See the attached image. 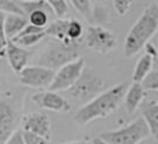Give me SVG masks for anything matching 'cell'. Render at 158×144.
I'll list each match as a JSON object with an SVG mask.
<instances>
[{
  "mask_svg": "<svg viewBox=\"0 0 158 144\" xmlns=\"http://www.w3.org/2000/svg\"><path fill=\"white\" fill-rule=\"evenodd\" d=\"M144 90L148 91H158V70H152L146 79L142 81Z\"/></svg>",
  "mask_w": 158,
  "mask_h": 144,
  "instance_id": "603a6c76",
  "label": "cell"
},
{
  "mask_svg": "<svg viewBox=\"0 0 158 144\" xmlns=\"http://www.w3.org/2000/svg\"><path fill=\"white\" fill-rule=\"evenodd\" d=\"M22 94L23 91L20 90H7L0 95V144H5L22 123Z\"/></svg>",
  "mask_w": 158,
  "mask_h": 144,
  "instance_id": "3957f363",
  "label": "cell"
},
{
  "mask_svg": "<svg viewBox=\"0 0 158 144\" xmlns=\"http://www.w3.org/2000/svg\"><path fill=\"white\" fill-rule=\"evenodd\" d=\"M148 135H151V130L143 117H138L130 124L110 130L104 132L99 137L110 144H139Z\"/></svg>",
  "mask_w": 158,
  "mask_h": 144,
  "instance_id": "8992f818",
  "label": "cell"
},
{
  "mask_svg": "<svg viewBox=\"0 0 158 144\" xmlns=\"http://www.w3.org/2000/svg\"><path fill=\"white\" fill-rule=\"evenodd\" d=\"M44 36H47L46 31L41 32V33H35V34H25V36H17L12 39V42H15L16 44L23 47V48H28L32 47L35 44H37L38 42H41Z\"/></svg>",
  "mask_w": 158,
  "mask_h": 144,
  "instance_id": "ffe728a7",
  "label": "cell"
},
{
  "mask_svg": "<svg viewBox=\"0 0 158 144\" xmlns=\"http://www.w3.org/2000/svg\"><path fill=\"white\" fill-rule=\"evenodd\" d=\"M127 90V82H122L110 87L106 91H102L100 95H98L86 105H83L75 112L74 121L80 126H85L94 119L110 116L125 100Z\"/></svg>",
  "mask_w": 158,
  "mask_h": 144,
  "instance_id": "6da1fadb",
  "label": "cell"
},
{
  "mask_svg": "<svg viewBox=\"0 0 158 144\" xmlns=\"http://www.w3.org/2000/svg\"><path fill=\"white\" fill-rule=\"evenodd\" d=\"M63 144H93V143L88 142V140H74V142H68V143H63Z\"/></svg>",
  "mask_w": 158,
  "mask_h": 144,
  "instance_id": "83f0119b",
  "label": "cell"
},
{
  "mask_svg": "<svg viewBox=\"0 0 158 144\" xmlns=\"http://www.w3.org/2000/svg\"><path fill=\"white\" fill-rule=\"evenodd\" d=\"M32 102H35V105H37L41 108L44 110H49V111H54V112H69L70 111V105L69 102L60 96L59 94H57L56 91H42V92H36L32 95L31 97Z\"/></svg>",
  "mask_w": 158,
  "mask_h": 144,
  "instance_id": "8fae6325",
  "label": "cell"
},
{
  "mask_svg": "<svg viewBox=\"0 0 158 144\" xmlns=\"http://www.w3.org/2000/svg\"><path fill=\"white\" fill-rule=\"evenodd\" d=\"M30 1H36V0H19V2H30Z\"/></svg>",
  "mask_w": 158,
  "mask_h": 144,
  "instance_id": "f1b7e54d",
  "label": "cell"
},
{
  "mask_svg": "<svg viewBox=\"0 0 158 144\" xmlns=\"http://www.w3.org/2000/svg\"><path fill=\"white\" fill-rule=\"evenodd\" d=\"M84 41L86 47L96 53H109L116 47V37L114 33L100 25H91L85 30Z\"/></svg>",
  "mask_w": 158,
  "mask_h": 144,
  "instance_id": "52a82bcc",
  "label": "cell"
},
{
  "mask_svg": "<svg viewBox=\"0 0 158 144\" xmlns=\"http://www.w3.org/2000/svg\"><path fill=\"white\" fill-rule=\"evenodd\" d=\"M22 129L38 134L47 140L51 139V122L46 113L43 112H32L23 116L22 118Z\"/></svg>",
  "mask_w": 158,
  "mask_h": 144,
  "instance_id": "7c38bea8",
  "label": "cell"
},
{
  "mask_svg": "<svg viewBox=\"0 0 158 144\" xmlns=\"http://www.w3.org/2000/svg\"><path fill=\"white\" fill-rule=\"evenodd\" d=\"M31 55H32V53L30 50H27L26 48L16 44L12 41H9L7 42L6 58H7V62L10 64V68L17 75L27 66Z\"/></svg>",
  "mask_w": 158,
  "mask_h": 144,
  "instance_id": "4fadbf2b",
  "label": "cell"
},
{
  "mask_svg": "<svg viewBox=\"0 0 158 144\" xmlns=\"http://www.w3.org/2000/svg\"><path fill=\"white\" fill-rule=\"evenodd\" d=\"M91 143H93V144H110L109 142L104 140V139H102V138H100V137H98V138H94Z\"/></svg>",
  "mask_w": 158,
  "mask_h": 144,
  "instance_id": "4316f807",
  "label": "cell"
},
{
  "mask_svg": "<svg viewBox=\"0 0 158 144\" xmlns=\"http://www.w3.org/2000/svg\"><path fill=\"white\" fill-rule=\"evenodd\" d=\"M28 23V18L26 16L7 15L1 12V57H6L7 42L17 37Z\"/></svg>",
  "mask_w": 158,
  "mask_h": 144,
  "instance_id": "30bf717a",
  "label": "cell"
},
{
  "mask_svg": "<svg viewBox=\"0 0 158 144\" xmlns=\"http://www.w3.org/2000/svg\"><path fill=\"white\" fill-rule=\"evenodd\" d=\"M146 96V90L142 82H132L125 96V108L128 113H133L138 107H141Z\"/></svg>",
  "mask_w": 158,
  "mask_h": 144,
  "instance_id": "9a60e30c",
  "label": "cell"
},
{
  "mask_svg": "<svg viewBox=\"0 0 158 144\" xmlns=\"http://www.w3.org/2000/svg\"><path fill=\"white\" fill-rule=\"evenodd\" d=\"M154 58L147 53H144L138 62L136 63L135 70H133V75H132V80L133 82H142L146 76L152 71V65H153Z\"/></svg>",
  "mask_w": 158,
  "mask_h": 144,
  "instance_id": "e0dca14e",
  "label": "cell"
},
{
  "mask_svg": "<svg viewBox=\"0 0 158 144\" xmlns=\"http://www.w3.org/2000/svg\"><path fill=\"white\" fill-rule=\"evenodd\" d=\"M68 26H69V18H58L47 26L46 33L47 36L52 37L54 41H58L68 46H73L68 38Z\"/></svg>",
  "mask_w": 158,
  "mask_h": 144,
  "instance_id": "2e32d148",
  "label": "cell"
},
{
  "mask_svg": "<svg viewBox=\"0 0 158 144\" xmlns=\"http://www.w3.org/2000/svg\"><path fill=\"white\" fill-rule=\"evenodd\" d=\"M158 31V4H149L133 23L123 42L125 57H133L146 47L152 36Z\"/></svg>",
  "mask_w": 158,
  "mask_h": 144,
  "instance_id": "7a4b0ae2",
  "label": "cell"
},
{
  "mask_svg": "<svg viewBox=\"0 0 158 144\" xmlns=\"http://www.w3.org/2000/svg\"><path fill=\"white\" fill-rule=\"evenodd\" d=\"M104 80L99 73L91 68H85L77 82L68 90L69 96L81 105H86L102 92Z\"/></svg>",
  "mask_w": 158,
  "mask_h": 144,
  "instance_id": "5b68a950",
  "label": "cell"
},
{
  "mask_svg": "<svg viewBox=\"0 0 158 144\" xmlns=\"http://www.w3.org/2000/svg\"><path fill=\"white\" fill-rule=\"evenodd\" d=\"M54 75H56V71L49 68L41 66V65H30V66H26L19 74V79H20V82L25 86L44 89L51 86V84L53 82Z\"/></svg>",
  "mask_w": 158,
  "mask_h": 144,
  "instance_id": "9c48e42d",
  "label": "cell"
},
{
  "mask_svg": "<svg viewBox=\"0 0 158 144\" xmlns=\"http://www.w3.org/2000/svg\"><path fill=\"white\" fill-rule=\"evenodd\" d=\"M141 117L146 121L149 127L151 135L158 142V98H151L142 102L141 107Z\"/></svg>",
  "mask_w": 158,
  "mask_h": 144,
  "instance_id": "5bb4252c",
  "label": "cell"
},
{
  "mask_svg": "<svg viewBox=\"0 0 158 144\" xmlns=\"http://www.w3.org/2000/svg\"><path fill=\"white\" fill-rule=\"evenodd\" d=\"M74 9L86 20L93 22L94 16V5L91 4V0H70Z\"/></svg>",
  "mask_w": 158,
  "mask_h": 144,
  "instance_id": "d6986e66",
  "label": "cell"
},
{
  "mask_svg": "<svg viewBox=\"0 0 158 144\" xmlns=\"http://www.w3.org/2000/svg\"><path fill=\"white\" fill-rule=\"evenodd\" d=\"M0 10H1L2 14H7V15H21V16H26V14H25L21 4L17 2V1H15V0H0Z\"/></svg>",
  "mask_w": 158,
  "mask_h": 144,
  "instance_id": "44dd1931",
  "label": "cell"
},
{
  "mask_svg": "<svg viewBox=\"0 0 158 144\" xmlns=\"http://www.w3.org/2000/svg\"><path fill=\"white\" fill-rule=\"evenodd\" d=\"M5 144H26L25 143V138H23V132L22 129H17L15 130L10 138L5 142Z\"/></svg>",
  "mask_w": 158,
  "mask_h": 144,
  "instance_id": "484cf974",
  "label": "cell"
},
{
  "mask_svg": "<svg viewBox=\"0 0 158 144\" xmlns=\"http://www.w3.org/2000/svg\"><path fill=\"white\" fill-rule=\"evenodd\" d=\"M133 0H112V6L118 15H125L131 7Z\"/></svg>",
  "mask_w": 158,
  "mask_h": 144,
  "instance_id": "d4e9b609",
  "label": "cell"
},
{
  "mask_svg": "<svg viewBox=\"0 0 158 144\" xmlns=\"http://www.w3.org/2000/svg\"><path fill=\"white\" fill-rule=\"evenodd\" d=\"M22 132H23V138H25L26 144H48V140L38 134H35V133H31L23 129Z\"/></svg>",
  "mask_w": 158,
  "mask_h": 144,
  "instance_id": "cb8c5ba5",
  "label": "cell"
},
{
  "mask_svg": "<svg viewBox=\"0 0 158 144\" xmlns=\"http://www.w3.org/2000/svg\"><path fill=\"white\" fill-rule=\"evenodd\" d=\"M51 12H53V11L52 10H47V9H37V10H33L27 16L28 22L31 25H33V26H37V27H41V28H47Z\"/></svg>",
  "mask_w": 158,
  "mask_h": 144,
  "instance_id": "ac0fdd59",
  "label": "cell"
},
{
  "mask_svg": "<svg viewBox=\"0 0 158 144\" xmlns=\"http://www.w3.org/2000/svg\"><path fill=\"white\" fill-rule=\"evenodd\" d=\"M80 44L68 46L54 41L48 43V46L33 59L35 65H41L49 68L54 71L64 66L65 64L80 58Z\"/></svg>",
  "mask_w": 158,
  "mask_h": 144,
  "instance_id": "277c9868",
  "label": "cell"
},
{
  "mask_svg": "<svg viewBox=\"0 0 158 144\" xmlns=\"http://www.w3.org/2000/svg\"><path fill=\"white\" fill-rule=\"evenodd\" d=\"M84 69H85V65H84L83 58H78V59L65 64L64 66H62L60 69H58L56 71L53 82L51 84L48 90L56 91V92L63 91V90H69L77 82V80L80 78Z\"/></svg>",
  "mask_w": 158,
  "mask_h": 144,
  "instance_id": "ba28073f",
  "label": "cell"
},
{
  "mask_svg": "<svg viewBox=\"0 0 158 144\" xmlns=\"http://www.w3.org/2000/svg\"><path fill=\"white\" fill-rule=\"evenodd\" d=\"M46 1L49 4L53 12L59 18H64V16L68 15V4L65 0H46Z\"/></svg>",
  "mask_w": 158,
  "mask_h": 144,
  "instance_id": "7402d4cb",
  "label": "cell"
},
{
  "mask_svg": "<svg viewBox=\"0 0 158 144\" xmlns=\"http://www.w3.org/2000/svg\"><path fill=\"white\" fill-rule=\"evenodd\" d=\"M157 44H158V38H157ZM157 49H158V46H157Z\"/></svg>",
  "mask_w": 158,
  "mask_h": 144,
  "instance_id": "f546056e",
  "label": "cell"
}]
</instances>
